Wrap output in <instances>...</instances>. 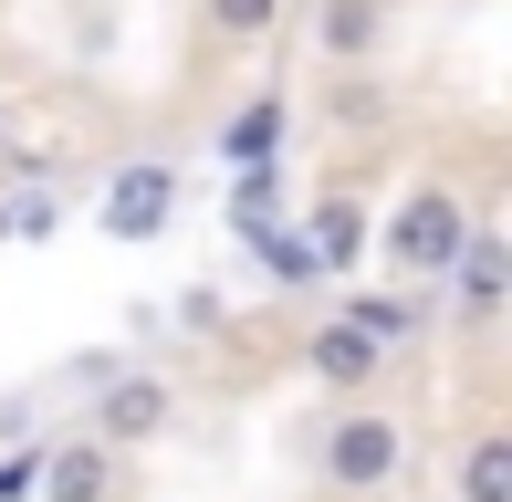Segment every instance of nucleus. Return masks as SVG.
<instances>
[{
    "instance_id": "5",
    "label": "nucleus",
    "mask_w": 512,
    "mask_h": 502,
    "mask_svg": "<svg viewBox=\"0 0 512 502\" xmlns=\"http://www.w3.org/2000/svg\"><path fill=\"white\" fill-rule=\"evenodd\" d=\"M168 429H178V387L147 377V367H115L95 387V429H84V440H105L115 461H126V450H157Z\"/></svg>"
},
{
    "instance_id": "10",
    "label": "nucleus",
    "mask_w": 512,
    "mask_h": 502,
    "mask_svg": "<svg viewBox=\"0 0 512 502\" xmlns=\"http://www.w3.org/2000/svg\"><path fill=\"white\" fill-rule=\"evenodd\" d=\"M304 367H314L324 387H335V398H366V387L387 377V356L366 346V335L345 325V314H335V325H314V335H304Z\"/></svg>"
},
{
    "instance_id": "14",
    "label": "nucleus",
    "mask_w": 512,
    "mask_h": 502,
    "mask_svg": "<svg viewBox=\"0 0 512 502\" xmlns=\"http://www.w3.org/2000/svg\"><path fill=\"white\" fill-rule=\"evenodd\" d=\"M241 251H251V262H262V272H272V283H293V293H314V283H324V262H314V241L293 231V220H272V231H251Z\"/></svg>"
},
{
    "instance_id": "15",
    "label": "nucleus",
    "mask_w": 512,
    "mask_h": 502,
    "mask_svg": "<svg viewBox=\"0 0 512 502\" xmlns=\"http://www.w3.org/2000/svg\"><path fill=\"white\" fill-rule=\"evenodd\" d=\"M63 210H74V199L42 189V178H32V189H0V241H53Z\"/></svg>"
},
{
    "instance_id": "18",
    "label": "nucleus",
    "mask_w": 512,
    "mask_h": 502,
    "mask_svg": "<svg viewBox=\"0 0 512 502\" xmlns=\"http://www.w3.org/2000/svg\"><path fill=\"white\" fill-rule=\"evenodd\" d=\"M32 471H42V450H11L0 461V502H32Z\"/></svg>"
},
{
    "instance_id": "1",
    "label": "nucleus",
    "mask_w": 512,
    "mask_h": 502,
    "mask_svg": "<svg viewBox=\"0 0 512 502\" xmlns=\"http://www.w3.org/2000/svg\"><path fill=\"white\" fill-rule=\"evenodd\" d=\"M471 220H481V210L450 189V178H408L398 210H387V220H377V241H366V262H387V283H408V293H439V272L460 262Z\"/></svg>"
},
{
    "instance_id": "6",
    "label": "nucleus",
    "mask_w": 512,
    "mask_h": 502,
    "mask_svg": "<svg viewBox=\"0 0 512 502\" xmlns=\"http://www.w3.org/2000/svg\"><path fill=\"white\" fill-rule=\"evenodd\" d=\"M345 325L366 335L377 356H408V346H429V325H439V293H408V283H345Z\"/></svg>"
},
{
    "instance_id": "17",
    "label": "nucleus",
    "mask_w": 512,
    "mask_h": 502,
    "mask_svg": "<svg viewBox=\"0 0 512 502\" xmlns=\"http://www.w3.org/2000/svg\"><path fill=\"white\" fill-rule=\"evenodd\" d=\"M324 116H335V126H377V116H387V84H377V74H345L335 95H324Z\"/></svg>"
},
{
    "instance_id": "13",
    "label": "nucleus",
    "mask_w": 512,
    "mask_h": 502,
    "mask_svg": "<svg viewBox=\"0 0 512 502\" xmlns=\"http://www.w3.org/2000/svg\"><path fill=\"white\" fill-rule=\"evenodd\" d=\"M199 32L220 42V53H262V42L283 32V0H199Z\"/></svg>"
},
{
    "instance_id": "16",
    "label": "nucleus",
    "mask_w": 512,
    "mask_h": 502,
    "mask_svg": "<svg viewBox=\"0 0 512 502\" xmlns=\"http://www.w3.org/2000/svg\"><path fill=\"white\" fill-rule=\"evenodd\" d=\"M283 220V168H230V231H272Z\"/></svg>"
},
{
    "instance_id": "12",
    "label": "nucleus",
    "mask_w": 512,
    "mask_h": 502,
    "mask_svg": "<svg viewBox=\"0 0 512 502\" xmlns=\"http://www.w3.org/2000/svg\"><path fill=\"white\" fill-rule=\"evenodd\" d=\"M283 126H293L283 95H251L241 116L220 126V157H230V168H283Z\"/></svg>"
},
{
    "instance_id": "3",
    "label": "nucleus",
    "mask_w": 512,
    "mask_h": 502,
    "mask_svg": "<svg viewBox=\"0 0 512 502\" xmlns=\"http://www.w3.org/2000/svg\"><path fill=\"white\" fill-rule=\"evenodd\" d=\"M502 304H512V231H502V220H471L460 262L439 272V325H450V335H492Z\"/></svg>"
},
{
    "instance_id": "2",
    "label": "nucleus",
    "mask_w": 512,
    "mask_h": 502,
    "mask_svg": "<svg viewBox=\"0 0 512 502\" xmlns=\"http://www.w3.org/2000/svg\"><path fill=\"white\" fill-rule=\"evenodd\" d=\"M314 471H324V492H335V502L387 492V482L408 471V419H398V408H377V398H335V419H324V440H314Z\"/></svg>"
},
{
    "instance_id": "7",
    "label": "nucleus",
    "mask_w": 512,
    "mask_h": 502,
    "mask_svg": "<svg viewBox=\"0 0 512 502\" xmlns=\"http://www.w3.org/2000/svg\"><path fill=\"white\" fill-rule=\"evenodd\" d=\"M387 21H398V0H314V53L335 74H377Z\"/></svg>"
},
{
    "instance_id": "11",
    "label": "nucleus",
    "mask_w": 512,
    "mask_h": 502,
    "mask_svg": "<svg viewBox=\"0 0 512 502\" xmlns=\"http://www.w3.org/2000/svg\"><path fill=\"white\" fill-rule=\"evenodd\" d=\"M450 502H512V429H471L460 440V461H450Z\"/></svg>"
},
{
    "instance_id": "8",
    "label": "nucleus",
    "mask_w": 512,
    "mask_h": 502,
    "mask_svg": "<svg viewBox=\"0 0 512 502\" xmlns=\"http://www.w3.org/2000/svg\"><path fill=\"white\" fill-rule=\"evenodd\" d=\"M115 492H126V471H115V450L84 440V429H74V440H53V450H42V471H32V502H115Z\"/></svg>"
},
{
    "instance_id": "9",
    "label": "nucleus",
    "mask_w": 512,
    "mask_h": 502,
    "mask_svg": "<svg viewBox=\"0 0 512 502\" xmlns=\"http://www.w3.org/2000/svg\"><path fill=\"white\" fill-rule=\"evenodd\" d=\"M293 231L314 241V262H324V283H345V272L366 262V241H377V220H366V199L356 189H324L304 220H293Z\"/></svg>"
},
{
    "instance_id": "19",
    "label": "nucleus",
    "mask_w": 512,
    "mask_h": 502,
    "mask_svg": "<svg viewBox=\"0 0 512 502\" xmlns=\"http://www.w3.org/2000/svg\"><path fill=\"white\" fill-rule=\"evenodd\" d=\"M178 325H199V335H209V325H220V293L189 283V293H178Z\"/></svg>"
},
{
    "instance_id": "4",
    "label": "nucleus",
    "mask_w": 512,
    "mask_h": 502,
    "mask_svg": "<svg viewBox=\"0 0 512 502\" xmlns=\"http://www.w3.org/2000/svg\"><path fill=\"white\" fill-rule=\"evenodd\" d=\"M95 231L126 241V251L168 241V231H178V168H168V157H126V168L95 189Z\"/></svg>"
}]
</instances>
